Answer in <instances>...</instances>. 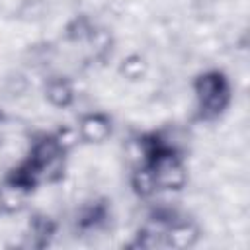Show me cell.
I'll return each mask as SVG.
<instances>
[{
  "mask_svg": "<svg viewBox=\"0 0 250 250\" xmlns=\"http://www.w3.org/2000/svg\"><path fill=\"white\" fill-rule=\"evenodd\" d=\"M62 146L57 139L45 137L35 143L29 158L16 170V174L10 178L14 186L20 188H31L37 186L41 180H45L53 170L59 168V160L62 156Z\"/></svg>",
  "mask_w": 250,
  "mask_h": 250,
  "instance_id": "cell-1",
  "label": "cell"
},
{
  "mask_svg": "<svg viewBox=\"0 0 250 250\" xmlns=\"http://www.w3.org/2000/svg\"><path fill=\"white\" fill-rule=\"evenodd\" d=\"M197 96V115L199 119H217L230 102L229 80L221 72H207L195 80Z\"/></svg>",
  "mask_w": 250,
  "mask_h": 250,
  "instance_id": "cell-2",
  "label": "cell"
}]
</instances>
